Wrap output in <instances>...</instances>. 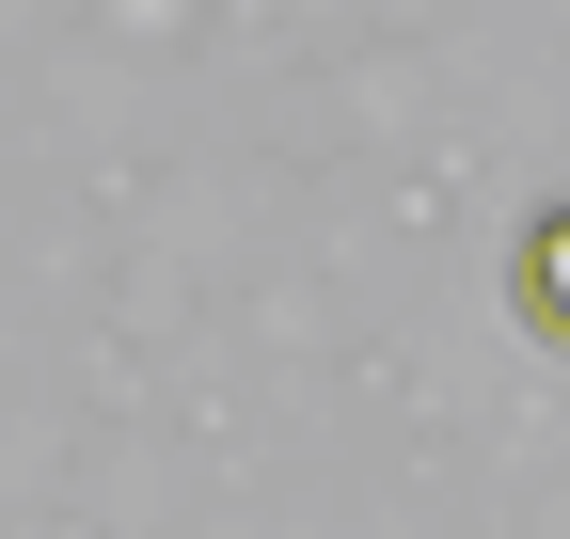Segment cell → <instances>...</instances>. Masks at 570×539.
Here are the masks:
<instances>
[{
  "label": "cell",
  "instance_id": "obj_1",
  "mask_svg": "<svg viewBox=\"0 0 570 539\" xmlns=\"http://www.w3.org/2000/svg\"><path fill=\"white\" fill-rule=\"evenodd\" d=\"M523 317L554 333V350H570V207H554V223L523 238Z\"/></svg>",
  "mask_w": 570,
  "mask_h": 539
}]
</instances>
